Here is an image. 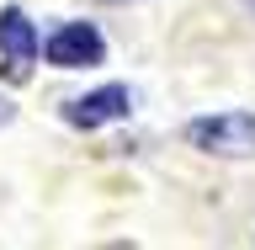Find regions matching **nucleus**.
I'll return each instance as SVG.
<instances>
[{
	"label": "nucleus",
	"instance_id": "f257e3e1",
	"mask_svg": "<svg viewBox=\"0 0 255 250\" xmlns=\"http://www.w3.org/2000/svg\"><path fill=\"white\" fill-rule=\"evenodd\" d=\"M186 144L207 155H255V112H218V117H197L186 128Z\"/></svg>",
	"mask_w": 255,
	"mask_h": 250
},
{
	"label": "nucleus",
	"instance_id": "f03ea898",
	"mask_svg": "<svg viewBox=\"0 0 255 250\" xmlns=\"http://www.w3.org/2000/svg\"><path fill=\"white\" fill-rule=\"evenodd\" d=\"M0 53H5V75L11 80H27L32 64H37V32L16 5L0 11Z\"/></svg>",
	"mask_w": 255,
	"mask_h": 250
},
{
	"label": "nucleus",
	"instance_id": "7ed1b4c3",
	"mask_svg": "<svg viewBox=\"0 0 255 250\" xmlns=\"http://www.w3.org/2000/svg\"><path fill=\"white\" fill-rule=\"evenodd\" d=\"M101 32L91 27V21H69V27H59L53 37H48V64H59V69H80V64H101Z\"/></svg>",
	"mask_w": 255,
	"mask_h": 250
},
{
	"label": "nucleus",
	"instance_id": "20e7f679",
	"mask_svg": "<svg viewBox=\"0 0 255 250\" xmlns=\"http://www.w3.org/2000/svg\"><path fill=\"white\" fill-rule=\"evenodd\" d=\"M133 112V96H128V85H101V91L80 96V101H69L64 107V117L75 128H101V123H117V117H128Z\"/></svg>",
	"mask_w": 255,
	"mask_h": 250
},
{
	"label": "nucleus",
	"instance_id": "39448f33",
	"mask_svg": "<svg viewBox=\"0 0 255 250\" xmlns=\"http://www.w3.org/2000/svg\"><path fill=\"white\" fill-rule=\"evenodd\" d=\"M0 123H11V101H0Z\"/></svg>",
	"mask_w": 255,
	"mask_h": 250
}]
</instances>
